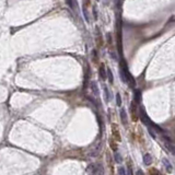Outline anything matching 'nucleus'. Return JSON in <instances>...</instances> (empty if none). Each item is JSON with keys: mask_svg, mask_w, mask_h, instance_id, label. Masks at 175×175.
Masks as SVG:
<instances>
[{"mask_svg": "<svg viewBox=\"0 0 175 175\" xmlns=\"http://www.w3.org/2000/svg\"><path fill=\"white\" fill-rule=\"evenodd\" d=\"M67 4H68V6L70 7L71 10H74V2H72V0H67Z\"/></svg>", "mask_w": 175, "mask_h": 175, "instance_id": "obj_14", "label": "nucleus"}, {"mask_svg": "<svg viewBox=\"0 0 175 175\" xmlns=\"http://www.w3.org/2000/svg\"><path fill=\"white\" fill-rule=\"evenodd\" d=\"M163 162H164V164H165V165H167V167H169V171L171 172L172 169H171V165H170V163H169V161H167V160L165 159V160L163 161Z\"/></svg>", "mask_w": 175, "mask_h": 175, "instance_id": "obj_15", "label": "nucleus"}, {"mask_svg": "<svg viewBox=\"0 0 175 175\" xmlns=\"http://www.w3.org/2000/svg\"><path fill=\"white\" fill-rule=\"evenodd\" d=\"M107 77H109V80L111 83H113L114 80H113V74H112V71L111 69H107Z\"/></svg>", "mask_w": 175, "mask_h": 175, "instance_id": "obj_10", "label": "nucleus"}, {"mask_svg": "<svg viewBox=\"0 0 175 175\" xmlns=\"http://www.w3.org/2000/svg\"><path fill=\"white\" fill-rule=\"evenodd\" d=\"M91 175H104V166H103V164L101 163L95 164L94 171Z\"/></svg>", "mask_w": 175, "mask_h": 175, "instance_id": "obj_1", "label": "nucleus"}, {"mask_svg": "<svg viewBox=\"0 0 175 175\" xmlns=\"http://www.w3.org/2000/svg\"><path fill=\"white\" fill-rule=\"evenodd\" d=\"M94 167H95V164H90L89 166H88V169H86V172L90 173V174H92L94 171Z\"/></svg>", "mask_w": 175, "mask_h": 175, "instance_id": "obj_8", "label": "nucleus"}, {"mask_svg": "<svg viewBox=\"0 0 175 175\" xmlns=\"http://www.w3.org/2000/svg\"><path fill=\"white\" fill-rule=\"evenodd\" d=\"M95 58L97 59V54H96V51H93V59L95 60Z\"/></svg>", "mask_w": 175, "mask_h": 175, "instance_id": "obj_17", "label": "nucleus"}, {"mask_svg": "<svg viewBox=\"0 0 175 175\" xmlns=\"http://www.w3.org/2000/svg\"><path fill=\"white\" fill-rule=\"evenodd\" d=\"M100 76H101V78L103 80H105L106 77H107V71L105 70L104 65H101V67H100Z\"/></svg>", "mask_w": 175, "mask_h": 175, "instance_id": "obj_2", "label": "nucleus"}, {"mask_svg": "<svg viewBox=\"0 0 175 175\" xmlns=\"http://www.w3.org/2000/svg\"><path fill=\"white\" fill-rule=\"evenodd\" d=\"M144 162L146 165H150L152 163V158L150 154H144Z\"/></svg>", "mask_w": 175, "mask_h": 175, "instance_id": "obj_4", "label": "nucleus"}, {"mask_svg": "<svg viewBox=\"0 0 175 175\" xmlns=\"http://www.w3.org/2000/svg\"><path fill=\"white\" fill-rule=\"evenodd\" d=\"M130 112H132V116H134V119L136 121L137 116H136V105H135V102H132L130 104Z\"/></svg>", "mask_w": 175, "mask_h": 175, "instance_id": "obj_5", "label": "nucleus"}, {"mask_svg": "<svg viewBox=\"0 0 175 175\" xmlns=\"http://www.w3.org/2000/svg\"><path fill=\"white\" fill-rule=\"evenodd\" d=\"M121 118L124 125H127V115H126V111L124 109H121Z\"/></svg>", "mask_w": 175, "mask_h": 175, "instance_id": "obj_3", "label": "nucleus"}, {"mask_svg": "<svg viewBox=\"0 0 175 175\" xmlns=\"http://www.w3.org/2000/svg\"><path fill=\"white\" fill-rule=\"evenodd\" d=\"M104 95H105V99H106V102L109 101V89L104 86Z\"/></svg>", "mask_w": 175, "mask_h": 175, "instance_id": "obj_9", "label": "nucleus"}, {"mask_svg": "<svg viewBox=\"0 0 175 175\" xmlns=\"http://www.w3.org/2000/svg\"><path fill=\"white\" fill-rule=\"evenodd\" d=\"M115 160H116L117 163H121V156L118 154V153H115Z\"/></svg>", "mask_w": 175, "mask_h": 175, "instance_id": "obj_13", "label": "nucleus"}, {"mask_svg": "<svg viewBox=\"0 0 175 175\" xmlns=\"http://www.w3.org/2000/svg\"><path fill=\"white\" fill-rule=\"evenodd\" d=\"M92 90H93V93L95 94V95L99 94V89H97L96 82H92Z\"/></svg>", "mask_w": 175, "mask_h": 175, "instance_id": "obj_7", "label": "nucleus"}, {"mask_svg": "<svg viewBox=\"0 0 175 175\" xmlns=\"http://www.w3.org/2000/svg\"><path fill=\"white\" fill-rule=\"evenodd\" d=\"M118 175H126V172H125V169L123 166L118 167Z\"/></svg>", "mask_w": 175, "mask_h": 175, "instance_id": "obj_12", "label": "nucleus"}, {"mask_svg": "<svg viewBox=\"0 0 175 175\" xmlns=\"http://www.w3.org/2000/svg\"><path fill=\"white\" fill-rule=\"evenodd\" d=\"M137 175H144V172L141 171V170H139V171L137 172Z\"/></svg>", "mask_w": 175, "mask_h": 175, "instance_id": "obj_18", "label": "nucleus"}, {"mask_svg": "<svg viewBox=\"0 0 175 175\" xmlns=\"http://www.w3.org/2000/svg\"><path fill=\"white\" fill-rule=\"evenodd\" d=\"M135 100H136L137 103H139L140 100H141V92H140V90H136L135 91Z\"/></svg>", "mask_w": 175, "mask_h": 175, "instance_id": "obj_6", "label": "nucleus"}, {"mask_svg": "<svg viewBox=\"0 0 175 175\" xmlns=\"http://www.w3.org/2000/svg\"><path fill=\"white\" fill-rule=\"evenodd\" d=\"M116 103L118 106H121V94L119 93L116 94Z\"/></svg>", "mask_w": 175, "mask_h": 175, "instance_id": "obj_11", "label": "nucleus"}, {"mask_svg": "<svg viewBox=\"0 0 175 175\" xmlns=\"http://www.w3.org/2000/svg\"><path fill=\"white\" fill-rule=\"evenodd\" d=\"M128 175H132V170L129 164H128Z\"/></svg>", "mask_w": 175, "mask_h": 175, "instance_id": "obj_16", "label": "nucleus"}, {"mask_svg": "<svg viewBox=\"0 0 175 175\" xmlns=\"http://www.w3.org/2000/svg\"><path fill=\"white\" fill-rule=\"evenodd\" d=\"M152 175H160L156 171H152Z\"/></svg>", "mask_w": 175, "mask_h": 175, "instance_id": "obj_19", "label": "nucleus"}]
</instances>
